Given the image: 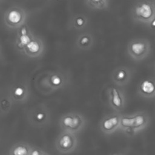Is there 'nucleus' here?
<instances>
[{
  "label": "nucleus",
  "instance_id": "12",
  "mask_svg": "<svg viewBox=\"0 0 155 155\" xmlns=\"http://www.w3.org/2000/svg\"><path fill=\"white\" fill-rule=\"evenodd\" d=\"M44 44L41 39L34 36L31 41L22 50L25 55L31 58H39L44 51Z\"/></svg>",
  "mask_w": 155,
  "mask_h": 155
},
{
  "label": "nucleus",
  "instance_id": "4",
  "mask_svg": "<svg viewBox=\"0 0 155 155\" xmlns=\"http://www.w3.org/2000/svg\"><path fill=\"white\" fill-rule=\"evenodd\" d=\"M27 14L25 10L19 6L8 8L3 17L5 26L10 29H19L25 25Z\"/></svg>",
  "mask_w": 155,
  "mask_h": 155
},
{
  "label": "nucleus",
  "instance_id": "2",
  "mask_svg": "<svg viewBox=\"0 0 155 155\" xmlns=\"http://www.w3.org/2000/svg\"><path fill=\"white\" fill-rule=\"evenodd\" d=\"M59 124L62 131L76 134L84 127L85 119L83 115L79 113L70 112L61 116Z\"/></svg>",
  "mask_w": 155,
  "mask_h": 155
},
{
  "label": "nucleus",
  "instance_id": "17",
  "mask_svg": "<svg viewBox=\"0 0 155 155\" xmlns=\"http://www.w3.org/2000/svg\"><path fill=\"white\" fill-rule=\"evenodd\" d=\"M33 147L24 142L15 143L10 149L9 155H30Z\"/></svg>",
  "mask_w": 155,
  "mask_h": 155
},
{
  "label": "nucleus",
  "instance_id": "18",
  "mask_svg": "<svg viewBox=\"0 0 155 155\" xmlns=\"http://www.w3.org/2000/svg\"><path fill=\"white\" fill-rule=\"evenodd\" d=\"M88 24V18L84 14H78L74 16L70 21L71 27L76 30L84 29Z\"/></svg>",
  "mask_w": 155,
  "mask_h": 155
},
{
  "label": "nucleus",
  "instance_id": "3",
  "mask_svg": "<svg viewBox=\"0 0 155 155\" xmlns=\"http://www.w3.org/2000/svg\"><path fill=\"white\" fill-rule=\"evenodd\" d=\"M147 124L148 117L143 113L122 116L119 128L126 133L132 134L143 129Z\"/></svg>",
  "mask_w": 155,
  "mask_h": 155
},
{
  "label": "nucleus",
  "instance_id": "22",
  "mask_svg": "<svg viewBox=\"0 0 155 155\" xmlns=\"http://www.w3.org/2000/svg\"><path fill=\"white\" fill-rule=\"evenodd\" d=\"M149 25L151 29L155 30V18L151 21V22H150V24Z\"/></svg>",
  "mask_w": 155,
  "mask_h": 155
},
{
  "label": "nucleus",
  "instance_id": "15",
  "mask_svg": "<svg viewBox=\"0 0 155 155\" xmlns=\"http://www.w3.org/2000/svg\"><path fill=\"white\" fill-rule=\"evenodd\" d=\"M94 44V38L89 32H83L76 38L75 44L78 48L83 51L90 50Z\"/></svg>",
  "mask_w": 155,
  "mask_h": 155
},
{
  "label": "nucleus",
  "instance_id": "11",
  "mask_svg": "<svg viewBox=\"0 0 155 155\" xmlns=\"http://www.w3.org/2000/svg\"><path fill=\"white\" fill-rule=\"evenodd\" d=\"M30 91L28 85L25 82H17L10 88L8 94L15 103H24L28 98Z\"/></svg>",
  "mask_w": 155,
  "mask_h": 155
},
{
  "label": "nucleus",
  "instance_id": "8",
  "mask_svg": "<svg viewBox=\"0 0 155 155\" xmlns=\"http://www.w3.org/2000/svg\"><path fill=\"white\" fill-rule=\"evenodd\" d=\"M67 82V78L63 73L53 71L41 81L40 86L44 88V91L51 92L65 87Z\"/></svg>",
  "mask_w": 155,
  "mask_h": 155
},
{
  "label": "nucleus",
  "instance_id": "10",
  "mask_svg": "<svg viewBox=\"0 0 155 155\" xmlns=\"http://www.w3.org/2000/svg\"><path fill=\"white\" fill-rule=\"evenodd\" d=\"M108 102L111 108L116 113L122 111L125 107V97L123 92L116 87L108 89Z\"/></svg>",
  "mask_w": 155,
  "mask_h": 155
},
{
  "label": "nucleus",
  "instance_id": "5",
  "mask_svg": "<svg viewBox=\"0 0 155 155\" xmlns=\"http://www.w3.org/2000/svg\"><path fill=\"white\" fill-rule=\"evenodd\" d=\"M27 117L32 126L41 128L49 123L51 116L48 108L44 104H39L30 110Z\"/></svg>",
  "mask_w": 155,
  "mask_h": 155
},
{
  "label": "nucleus",
  "instance_id": "6",
  "mask_svg": "<svg viewBox=\"0 0 155 155\" xmlns=\"http://www.w3.org/2000/svg\"><path fill=\"white\" fill-rule=\"evenodd\" d=\"M150 49L149 41L145 39H133L127 45L128 54L135 61H141L145 58L148 55Z\"/></svg>",
  "mask_w": 155,
  "mask_h": 155
},
{
  "label": "nucleus",
  "instance_id": "14",
  "mask_svg": "<svg viewBox=\"0 0 155 155\" xmlns=\"http://www.w3.org/2000/svg\"><path fill=\"white\" fill-rule=\"evenodd\" d=\"M34 35L31 33L28 28L24 25L18 29V35L16 38V47L21 52L24 47L31 41Z\"/></svg>",
  "mask_w": 155,
  "mask_h": 155
},
{
  "label": "nucleus",
  "instance_id": "13",
  "mask_svg": "<svg viewBox=\"0 0 155 155\" xmlns=\"http://www.w3.org/2000/svg\"><path fill=\"white\" fill-rule=\"evenodd\" d=\"M131 77L130 70L125 66L116 68L111 73V80L113 83L119 87L127 85Z\"/></svg>",
  "mask_w": 155,
  "mask_h": 155
},
{
  "label": "nucleus",
  "instance_id": "19",
  "mask_svg": "<svg viewBox=\"0 0 155 155\" xmlns=\"http://www.w3.org/2000/svg\"><path fill=\"white\" fill-rule=\"evenodd\" d=\"M84 2L88 8L93 10H103L110 6V1L108 0H85Z\"/></svg>",
  "mask_w": 155,
  "mask_h": 155
},
{
  "label": "nucleus",
  "instance_id": "9",
  "mask_svg": "<svg viewBox=\"0 0 155 155\" xmlns=\"http://www.w3.org/2000/svg\"><path fill=\"white\" fill-rule=\"evenodd\" d=\"M121 116L119 113H113L106 115L101 120L99 127L105 134H111L120 127Z\"/></svg>",
  "mask_w": 155,
  "mask_h": 155
},
{
  "label": "nucleus",
  "instance_id": "21",
  "mask_svg": "<svg viewBox=\"0 0 155 155\" xmlns=\"http://www.w3.org/2000/svg\"><path fill=\"white\" fill-rule=\"evenodd\" d=\"M30 155H50V154L39 148L33 147Z\"/></svg>",
  "mask_w": 155,
  "mask_h": 155
},
{
  "label": "nucleus",
  "instance_id": "7",
  "mask_svg": "<svg viewBox=\"0 0 155 155\" xmlns=\"http://www.w3.org/2000/svg\"><path fill=\"white\" fill-rule=\"evenodd\" d=\"M78 144L76 134L64 131H62L55 141L56 150L62 154H68L74 151Z\"/></svg>",
  "mask_w": 155,
  "mask_h": 155
},
{
  "label": "nucleus",
  "instance_id": "16",
  "mask_svg": "<svg viewBox=\"0 0 155 155\" xmlns=\"http://www.w3.org/2000/svg\"><path fill=\"white\" fill-rule=\"evenodd\" d=\"M138 92L142 96L150 98L155 96V81L145 79L139 84Z\"/></svg>",
  "mask_w": 155,
  "mask_h": 155
},
{
  "label": "nucleus",
  "instance_id": "20",
  "mask_svg": "<svg viewBox=\"0 0 155 155\" xmlns=\"http://www.w3.org/2000/svg\"><path fill=\"white\" fill-rule=\"evenodd\" d=\"M13 101L9 94H5L1 97V114L3 115L8 113L11 109Z\"/></svg>",
  "mask_w": 155,
  "mask_h": 155
},
{
  "label": "nucleus",
  "instance_id": "23",
  "mask_svg": "<svg viewBox=\"0 0 155 155\" xmlns=\"http://www.w3.org/2000/svg\"><path fill=\"white\" fill-rule=\"evenodd\" d=\"M111 155H124V154H121V153H115V154H111Z\"/></svg>",
  "mask_w": 155,
  "mask_h": 155
},
{
  "label": "nucleus",
  "instance_id": "1",
  "mask_svg": "<svg viewBox=\"0 0 155 155\" xmlns=\"http://www.w3.org/2000/svg\"><path fill=\"white\" fill-rule=\"evenodd\" d=\"M133 19L139 22L150 24L155 18V4L153 1L137 2L131 9Z\"/></svg>",
  "mask_w": 155,
  "mask_h": 155
}]
</instances>
